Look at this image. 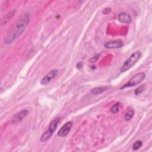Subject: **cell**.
I'll return each mask as SVG.
<instances>
[{
	"label": "cell",
	"instance_id": "1",
	"mask_svg": "<svg viewBox=\"0 0 152 152\" xmlns=\"http://www.w3.org/2000/svg\"><path fill=\"white\" fill-rule=\"evenodd\" d=\"M29 21L30 16L28 14H26L24 17H22L20 20H19L13 31L6 38V43H11V42H13L14 41L17 39V38L19 37L23 33V32L25 30L26 28L29 25Z\"/></svg>",
	"mask_w": 152,
	"mask_h": 152
},
{
	"label": "cell",
	"instance_id": "2",
	"mask_svg": "<svg viewBox=\"0 0 152 152\" xmlns=\"http://www.w3.org/2000/svg\"><path fill=\"white\" fill-rule=\"evenodd\" d=\"M142 56V52L140 51H136L130 56L127 60L124 63L122 66L121 68V72L124 73L127 72V70L130 69L133 67L137 62L140 59Z\"/></svg>",
	"mask_w": 152,
	"mask_h": 152
},
{
	"label": "cell",
	"instance_id": "3",
	"mask_svg": "<svg viewBox=\"0 0 152 152\" xmlns=\"http://www.w3.org/2000/svg\"><path fill=\"white\" fill-rule=\"evenodd\" d=\"M146 77V74L144 73H139L132 77L128 82L122 86L121 87V89H124L127 87H131L135 86L142 83Z\"/></svg>",
	"mask_w": 152,
	"mask_h": 152
},
{
	"label": "cell",
	"instance_id": "4",
	"mask_svg": "<svg viewBox=\"0 0 152 152\" xmlns=\"http://www.w3.org/2000/svg\"><path fill=\"white\" fill-rule=\"evenodd\" d=\"M73 126L72 122H66L58 132V136L60 137H66L71 130Z\"/></svg>",
	"mask_w": 152,
	"mask_h": 152
},
{
	"label": "cell",
	"instance_id": "5",
	"mask_svg": "<svg viewBox=\"0 0 152 152\" xmlns=\"http://www.w3.org/2000/svg\"><path fill=\"white\" fill-rule=\"evenodd\" d=\"M58 71L57 69H53L51 71L50 73H48L46 76H45L41 80V85L42 86L46 85L48 84L51 80L53 79L58 74Z\"/></svg>",
	"mask_w": 152,
	"mask_h": 152
},
{
	"label": "cell",
	"instance_id": "6",
	"mask_svg": "<svg viewBox=\"0 0 152 152\" xmlns=\"http://www.w3.org/2000/svg\"><path fill=\"white\" fill-rule=\"evenodd\" d=\"M124 43L121 40H116L105 43L104 46L108 49H116L122 47Z\"/></svg>",
	"mask_w": 152,
	"mask_h": 152
},
{
	"label": "cell",
	"instance_id": "7",
	"mask_svg": "<svg viewBox=\"0 0 152 152\" xmlns=\"http://www.w3.org/2000/svg\"><path fill=\"white\" fill-rule=\"evenodd\" d=\"M28 113H29V111L26 109L20 111V112L17 113L16 115H14V118H13V122L16 123V122L21 121V120H23L26 117Z\"/></svg>",
	"mask_w": 152,
	"mask_h": 152
},
{
	"label": "cell",
	"instance_id": "8",
	"mask_svg": "<svg viewBox=\"0 0 152 152\" xmlns=\"http://www.w3.org/2000/svg\"><path fill=\"white\" fill-rule=\"evenodd\" d=\"M118 20L121 23L128 24V23H131V17L127 13H122L118 15Z\"/></svg>",
	"mask_w": 152,
	"mask_h": 152
},
{
	"label": "cell",
	"instance_id": "9",
	"mask_svg": "<svg viewBox=\"0 0 152 152\" xmlns=\"http://www.w3.org/2000/svg\"><path fill=\"white\" fill-rule=\"evenodd\" d=\"M16 13V10H13L11 11H10V13H8L6 16H4L2 19H1V24L2 25H6L7 23H8L11 19L13 18V17L15 15Z\"/></svg>",
	"mask_w": 152,
	"mask_h": 152
},
{
	"label": "cell",
	"instance_id": "10",
	"mask_svg": "<svg viewBox=\"0 0 152 152\" xmlns=\"http://www.w3.org/2000/svg\"><path fill=\"white\" fill-rule=\"evenodd\" d=\"M60 121V118H57L55 119L52 122H51L50 126H49V129L48 130L50 131L52 134L55 131L56 128L58 127V124H59Z\"/></svg>",
	"mask_w": 152,
	"mask_h": 152
},
{
	"label": "cell",
	"instance_id": "11",
	"mask_svg": "<svg viewBox=\"0 0 152 152\" xmlns=\"http://www.w3.org/2000/svg\"><path fill=\"white\" fill-rule=\"evenodd\" d=\"M108 89V87H96V88H94V89H93L91 90V93H92V94H93V95H97L100 94V93H102L105 91H106Z\"/></svg>",
	"mask_w": 152,
	"mask_h": 152
},
{
	"label": "cell",
	"instance_id": "12",
	"mask_svg": "<svg viewBox=\"0 0 152 152\" xmlns=\"http://www.w3.org/2000/svg\"><path fill=\"white\" fill-rule=\"evenodd\" d=\"M53 134L50 131H49L48 130H46L41 136V141L42 142H45L47 141L48 140L50 139V138L52 136Z\"/></svg>",
	"mask_w": 152,
	"mask_h": 152
},
{
	"label": "cell",
	"instance_id": "13",
	"mask_svg": "<svg viewBox=\"0 0 152 152\" xmlns=\"http://www.w3.org/2000/svg\"><path fill=\"white\" fill-rule=\"evenodd\" d=\"M134 114V112L133 110H130L128 112H127L126 113V114H125V120L127 121H128L131 120L132 119V118L133 117Z\"/></svg>",
	"mask_w": 152,
	"mask_h": 152
},
{
	"label": "cell",
	"instance_id": "14",
	"mask_svg": "<svg viewBox=\"0 0 152 152\" xmlns=\"http://www.w3.org/2000/svg\"><path fill=\"white\" fill-rule=\"evenodd\" d=\"M119 106H120V103L118 102L116 103L114 105H113V107L111 109V112L113 114L117 113L119 112Z\"/></svg>",
	"mask_w": 152,
	"mask_h": 152
},
{
	"label": "cell",
	"instance_id": "15",
	"mask_svg": "<svg viewBox=\"0 0 152 152\" xmlns=\"http://www.w3.org/2000/svg\"><path fill=\"white\" fill-rule=\"evenodd\" d=\"M143 145V143L142 141H140V140H138V141H137L135 142L134 144H133V148L134 150H138L140 147H141Z\"/></svg>",
	"mask_w": 152,
	"mask_h": 152
},
{
	"label": "cell",
	"instance_id": "16",
	"mask_svg": "<svg viewBox=\"0 0 152 152\" xmlns=\"http://www.w3.org/2000/svg\"><path fill=\"white\" fill-rule=\"evenodd\" d=\"M145 89V86L144 85H142L140 86V87H138L137 89H135V94L136 95H138L140 94H141V93L143 91V90H144Z\"/></svg>",
	"mask_w": 152,
	"mask_h": 152
},
{
	"label": "cell",
	"instance_id": "17",
	"mask_svg": "<svg viewBox=\"0 0 152 152\" xmlns=\"http://www.w3.org/2000/svg\"><path fill=\"white\" fill-rule=\"evenodd\" d=\"M99 54L91 57V58H90V59L89 60V61H90V63H96V62L98 61V60L99 59Z\"/></svg>",
	"mask_w": 152,
	"mask_h": 152
},
{
	"label": "cell",
	"instance_id": "18",
	"mask_svg": "<svg viewBox=\"0 0 152 152\" xmlns=\"http://www.w3.org/2000/svg\"><path fill=\"white\" fill-rule=\"evenodd\" d=\"M111 11H112V8L108 7V8H105L103 10L102 13L105 14H108L109 13L111 12Z\"/></svg>",
	"mask_w": 152,
	"mask_h": 152
}]
</instances>
